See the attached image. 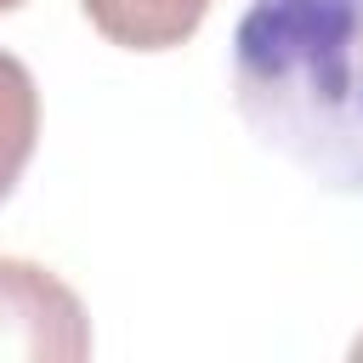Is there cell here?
<instances>
[{
  "label": "cell",
  "mask_w": 363,
  "mask_h": 363,
  "mask_svg": "<svg viewBox=\"0 0 363 363\" xmlns=\"http://www.w3.org/2000/svg\"><path fill=\"white\" fill-rule=\"evenodd\" d=\"M34 142H40V85L23 57L0 51V204L23 182Z\"/></svg>",
  "instance_id": "277c9868"
},
{
  "label": "cell",
  "mask_w": 363,
  "mask_h": 363,
  "mask_svg": "<svg viewBox=\"0 0 363 363\" xmlns=\"http://www.w3.org/2000/svg\"><path fill=\"white\" fill-rule=\"evenodd\" d=\"M91 357L85 301L40 261L0 255V363H79Z\"/></svg>",
  "instance_id": "7a4b0ae2"
},
{
  "label": "cell",
  "mask_w": 363,
  "mask_h": 363,
  "mask_svg": "<svg viewBox=\"0 0 363 363\" xmlns=\"http://www.w3.org/2000/svg\"><path fill=\"white\" fill-rule=\"evenodd\" d=\"M17 6H23V0H0V11H17Z\"/></svg>",
  "instance_id": "5b68a950"
},
{
  "label": "cell",
  "mask_w": 363,
  "mask_h": 363,
  "mask_svg": "<svg viewBox=\"0 0 363 363\" xmlns=\"http://www.w3.org/2000/svg\"><path fill=\"white\" fill-rule=\"evenodd\" d=\"M352 357H363V335H357V346H352Z\"/></svg>",
  "instance_id": "8992f818"
},
{
  "label": "cell",
  "mask_w": 363,
  "mask_h": 363,
  "mask_svg": "<svg viewBox=\"0 0 363 363\" xmlns=\"http://www.w3.org/2000/svg\"><path fill=\"white\" fill-rule=\"evenodd\" d=\"M233 108L261 147L329 193H363V0H250Z\"/></svg>",
  "instance_id": "6da1fadb"
},
{
  "label": "cell",
  "mask_w": 363,
  "mask_h": 363,
  "mask_svg": "<svg viewBox=\"0 0 363 363\" xmlns=\"http://www.w3.org/2000/svg\"><path fill=\"white\" fill-rule=\"evenodd\" d=\"M79 11L119 51H176L199 34L210 0H79Z\"/></svg>",
  "instance_id": "3957f363"
}]
</instances>
